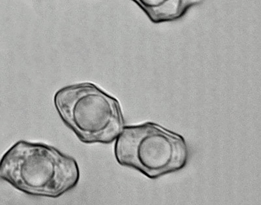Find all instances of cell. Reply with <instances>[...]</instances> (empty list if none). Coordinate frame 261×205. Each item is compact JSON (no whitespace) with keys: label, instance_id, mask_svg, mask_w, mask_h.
<instances>
[{"label":"cell","instance_id":"cell-4","mask_svg":"<svg viewBox=\"0 0 261 205\" xmlns=\"http://www.w3.org/2000/svg\"><path fill=\"white\" fill-rule=\"evenodd\" d=\"M154 24L180 19L203 0H132Z\"/></svg>","mask_w":261,"mask_h":205},{"label":"cell","instance_id":"cell-1","mask_svg":"<svg viewBox=\"0 0 261 205\" xmlns=\"http://www.w3.org/2000/svg\"><path fill=\"white\" fill-rule=\"evenodd\" d=\"M77 162L48 144L20 140L0 160V178L34 196L58 198L80 181Z\"/></svg>","mask_w":261,"mask_h":205},{"label":"cell","instance_id":"cell-3","mask_svg":"<svg viewBox=\"0 0 261 205\" xmlns=\"http://www.w3.org/2000/svg\"><path fill=\"white\" fill-rule=\"evenodd\" d=\"M114 152L121 166L153 180L180 171L190 156L182 136L151 122L125 125L116 139Z\"/></svg>","mask_w":261,"mask_h":205},{"label":"cell","instance_id":"cell-2","mask_svg":"<svg viewBox=\"0 0 261 205\" xmlns=\"http://www.w3.org/2000/svg\"><path fill=\"white\" fill-rule=\"evenodd\" d=\"M54 101L63 122L84 143H113L125 126L120 102L94 84L65 86Z\"/></svg>","mask_w":261,"mask_h":205}]
</instances>
